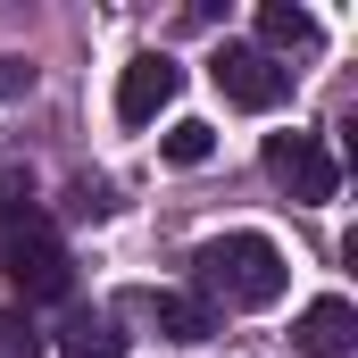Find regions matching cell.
<instances>
[{
    "label": "cell",
    "mask_w": 358,
    "mask_h": 358,
    "mask_svg": "<svg viewBox=\"0 0 358 358\" xmlns=\"http://www.w3.org/2000/svg\"><path fill=\"white\" fill-rule=\"evenodd\" d=\"M192 283H200L208 308H275L292 267H283V250L267 234H208L192 250Z\"/></svg>",
    "instance_id": "obj_1"
},
{
    "label": "cell",
    "mask_w": 358,
    "mask_h": 358,
    "mask_svg": "<svg viewBox=\"0 0 358 358\" xmlns=\"http://www.w3.org/2000/svg\"><path fill=\"white\" fill-rule=\"evenodd\" d=\"M0 275H8L25 300H67V292H76V259H67V242L42 225V208L0 225Z\"/></svg>",
    "instance_id": "obj_2"
},
{
    "label": "cell",
    "mask_w": 358,
    "mask_h": 358,
    "mask_svg": "<svg viewBox=\"0 0 358 358\" xmlns=\"http://www.w3.org/2000/svg\"><path fill=\"white\" fill-rule=\"evenodd\" d=\"M259 167H267V183H275V192H292L300 208H317V200H334V192H342V167H334L325 134H267Z\"/></svg>",
    "instance_id": "obj_3"
},
{
    "label": "cell",
    "mask_w": 358,
    "mask_h": 358,
    "mask_svg": "<svg viewBox=\"0 0 358 358\" xmlns=\"http://www.w3.org/2000/svg\"><path fill=\"white\" fill-rule=\"evenodd\" d=\"M208 76H217V92H225L234 108H275V100L292 92V67L267 59L259 42H225V50L208 59Z\"/></svg>",
    "instance_id": "obj_4"
},
{
    "label": "cell",
    "mask_w": 358,
    "mask_h": 358,
    "mask_svg": "<svg viewBox=\"0 0 358 358\" xmlns=\"http://www.w3.org/2000/svg\"><path fill=\"white\" fill-rule=\"evenodd\" d=\"M176 92H183V67L167 50H142V59L117 76V117H125V125H150L159 108H176Z\"/></svg>",
    "instance_id": "obj_5"
},
{
    "label": "cell",
    "mask_w": 358,
    "mask_h": 358,
    "mask_svg": "<svg viewBox=\"0 0 358 358\" xmlns=\"http://www.w3.org/2000/svg\"><path fill=\"white\" fill-rule=\"evenodd\" d=\"M292 342H300V358H358V308L342 300V292L308 300L300 325H292Z\"/></svg>",
    "instance_id": "obj_6"
},
{
    "label": "cell",
    "mask_w": 358,
    "mask_h": 358,
    "mask_svg": "<svg viewBox=\"0 0 358 358\" xmlns=\"http://www.w3.org/2000/svg\"><path fill=\"white\" fill-rule=\"evenodd\" d=\"M142 308L159 317L167 342H208V334H217V308H208L200 292H142Z\"/></svg>",
    "instance_id": "obj_7"
},
{
    "label": "cell",
    "mask_w": 358,
    "mask_h": 358,
    "mask_svg": "<svg viewBox=\"0 0 358 358\" xmlns=\"http://www.w3.org/2000/svg\"><path fill=\"white\" fill-rule=\"evenodd\" d=\"M259 50H267V59H283V50H317V17L292 8V0H267V8H259Z\"/></svg>",
    "instance_id": "obj_8"
},
{
    "label": "cell",
    "mask_w": 358,
    "mask_h": 358,
    "mask_svg": "<svg viewBox=\"0 0 358 358\" xmlns=\"http://www.w3.org/2000/svg\"><path fill=\"white\" fill-rule=\"evenodd\" d=\"M59 358H125V334H117V317H100V308L67 317V325H59Z\"/></svg>",
    "instance_id": "obj_9"
},
{
    "label": "cell",
    "mask_w": 358,
    "mask_h": 358,
    "mask_svg": "<svg viewBox=\"0 0 358 358\" xmlns=\"http://www.w3.org/2000/svg\"><path fill=\"white\" fill-rule=\"evenodd\" d=\"M8 217H34V167L25 159H0V225Z\"/></svg>",
    "instance_id": "obj_10"
},
{
    "label": "cell",
    "mask_w": 358,
    "mask_h": 358,
    "mask_svg": "<svg viewBox=\"0 0 358 358\" xmlns=\"http://www.w3.org/2000/svg\"><path fill=\"white\" fill-rule=\"evenodd\" d=\"M208 150H217V134H208L200 117H183V125H167V159H176V167H208Z\"/></svg>",
    "instance_id": "obj_11"
},
{
    "label": "cell",
    "mask_w": 358,
    "mask_h": 358,
    "mask_svg": "<svg viewBox=\"0 0 358 358\" xmlns=\"http://www.w3.org/2000/svg\"><path fill=\"white\" fill-rule=\"evenodd\" d=\"M34 317H17V308H0V358H34Z\"/></svg>",
    "instance_id": "obj_12"
},
{
    "label": "cell",
    "mask_w": 358,
    "mask_h": 358,
    "mask_svg": "<svg viewBox=\"0 0 358 358\" xmlns=\"http://www.w3.org/2000/svg\"><path fill=\"white\" fill-rule=\"evenodd\" d=\"M17 92H34V59H0V100H17Z\"/></svg>",
    "instance_id": "obj_13"
}]
</instances>
